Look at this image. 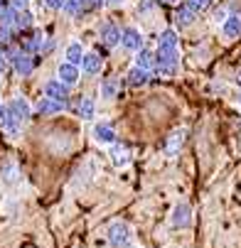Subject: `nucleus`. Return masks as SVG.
<instances>
[{"label":"nucleus","mask_w":241,"mask_h":248,"mask_svg":"<svg viewBox=\"0 0 241 248\" xmlns=\"http://www.w3.org/2000/svg\"><path fill=\"white\" fill-rule=\"evenodd\" d=\"M13 69L20 74V77H30L32 72H34V59H32V54L30 52H17L15 57H13Z\"/></svg>","instance_id":"11"},{"label":"nucleus","mask_w":241,"mask_h":248,"mask_svg":"<svg viewBox=\"0 0 241 248\" xmlns=\"http://www.w3.org/2000/svg\"><path fill=\"white\" fill-rule=\"evenodd\" d=\"M170 224L175 229H187L192 224V206L187 202L175 204V209H172V214H170Z\"/></svg>","instance_id":"5"},{"label":"nucleus","mask_w":241,"mask_h":248,"mask_svg":"<svg viewBox=\"0 0 241 248\" xmlns=\"http://www.w3.org/2000/svg\"><path fill=\"white\" fill-rule=\"evenodd\" d=\"M109 241L113 248H133V238H130V229L123 221H113L109 226Z\"/></svg>","instance_id":"1"},{"label":"nucleus","mask_w":241,"mask_h":248,"mask_svg":"<svg viewBox=\"0 0 241 248\" xmlns=\"http://www.w3.org/2000/svg\"><path fill=\"white\" fill-rule=\"evenodd\" d=\"M239 106H241V93H239Z\"/></svg>","instance_id":"36"},{"label":"nucleus","mask_w":241,"mask_h":248,"mask_svg":"<svg viewBox=\"0 0 241 248\" xmlns=\"http://www.w3.org/2000/svg\"><path fill=\"white\" fill-rule=\"evenodd\" d=\"M158 49L160 52H177V32L175 30H165L158 37Z\"/></svg>","instance_id":"17"},{"label":"nucleus","mask_w":241,"mask_h":248,"mask_svg":"<svg viewBox=\"0 0 241 248\" xmlns=\"http://www.w3.org/2000/svg\"><path fill=\"white\" fill-rule=\"evenodd\" d=\"M222 34L226 40H236L241 34V15H229L224 22H222Z\"/></svg>","instance_id":"16"},{"label":"nucleus","mask_w":241,"mask_h":248,"mask_svg":"<svg viewBox=\"0 0 241 248\" xmlns=\"http://www.w3.org/2000/svg\"><path fill=\"white\" fill-rule=\"evenodd\" d=\"M77 113H79V118H81V121H91V118L96 116V103H94V98L84 96V98L79 101V108H77Z\"/></svg>","instance_id":"22"},{"label":"nucleus","mask_w":241,"mask_h":248,"mask_svg":"<svg viewBox=\"0 0 241 248\" xmlns=\"http://www.w3.org/2000/svg\"><path fill=\"white\" fill-rule=\"evenodd\" d=\"M84 47L79 45V42H72L66 47V52H64V57H66V62H72V64H77V66H81V59H84Z\"/></svg>","instance_id":"24"},{"label":"nucleus","mask_w":241,"mask_h":248,"mask_svg":"<svg viewBox=\"0 0 241 248\" xmlns=\"http://www.w3.org/2000/svg\"><path fill=\"white\" fill-rule=\"evenodd\" d=\"M118 91H121V81L118 79H101V84H98V93H101V98L103 101H113L116 96H118Z\"/></svg>","instance_id":"14"},{"label":"nucleus","mask_w":241,"mask_h":248,"mask_svg":"<svg viewBox=\"0 0 241 248\" xmlns=\"http://www.w3.org/2000/svg\"><path fill=\"white\" fill-rule=\"evenodd\" d=\"M42 42H45V34H42V32H34L32 37L22 45V49L30 52V54H32V52H40V49H42Z\"/></svg>","instance_id":"25"},{"label":"nucleus","mask_w":241,"mask_h":248,"mask_svg":"<svg viewBox=\"0 0 241 248\" xmlns=\"http://www.w3.org/2000/svg\"><path fill=\"white\" fill-rule=\"evenodd\" d=\"M194 17H197V13H194L187 3L177 5V13H175V22H177V27H190V25L194 22Z\"/></svg>","instance_id":"20"},{"label":"nucleus","mask_w":241,"mask_h":248,"mask_svg":"<svg viewBox=\"0 0 241 248\" xmlns=\"http://www.w3.org/2000/svg\"><path fill=\"white\" fill-rule=\"evenodd\" d=\"M42 93H45V96H49V98H54V101H69V86H66V84H62L59 79L47 81V84L42 86Z\"/></svg>","instance_id":"10"},{"label":"nucleus","mask_w":241,"mask_h":248,"mask_svg":"<svg viewBox=\"0 0 241 248\" xmlns=\"http://www.w3.org/2000/svg\"><path fill=\"white\" fill-rule=\"evenodd\" d=\"M126 79H128L130 86H145L148 79H150V72H148V69H143V66H133Z\"/></svg>","instance_id":"21"},{"label":"nucleus","mask_w":241,"mask_h":248,"mask_svg":"<svg viewBox=\"0 0 241 248\" xmlns=\"http://www.w3.org/2000/svg\"><path fill=\"white\" fill-rule=\"evenodd\" d=\"M64 108H66V101H54L49 96L40 98L37 106H34V111H37L40 116H54V113H62Z\"/></svg>","instance_id":"9"},{"label":"nucleus","mask_w":241,"mask_h":248,"mask_svg":"<svg viewBox=\"0 0 241 248\" xmlns=\"http://www.w3.org/2000/svg\"><path fill=\"white\" fill-rule=\"evenodd\" d=\"M10 62H13V59H10V54H5L3 49H0V72H5Z\"/></svg>","instance_id":"29"},{"label":"nucleus","mask_w":241,"mask_h":248,"mask_svg":"<svg viewBox=\"0 0 241 248\" xmlns=\"http://www.w3.org/2000/svg\"><path fill=\"white\" fill-rule=\"evenodd\" d=\"M27 3H30V0H10V5L15 10H27Z\"/></svg>","instance_id":"30"},{"label":"nucleus","mask_w":241,"mask_h":248,"mask_svg":"<svg viewBox=\"0 0 241 248\" xmlns=\"http://www.w3.org/2000/svg\"><path fill=\"white\" fill-rule=\"evenodd\" d=\"M101 66H103V59L96 54V52H89V54H84V59H81V72L84 74H98L101 72Z\"/></svg>","instance_id":"18"},{"label":"nucleus","mask_w":241,"mask_h":248,"mask_svg":"<svg viewBox=\"0 0 241 248\" xmlns=\"http://www.w3.org/2000/svg\"><path fill=\"white\" fill-rule=\"evenodd\" d=\"M239 86H241V69H239Z\"/></svg>","instance_id":"35"},{"label":"nucleus","mask_w":241,"mask_h":248,"mask_svg":"<svg viewBox=\"0 0 241 248\" xmlns=\"http://www.w3.org/2000/svg\"><path fill=\"white\" fill-rule=\"evenodd\" d=\"M10 111H13L22 123H27V121L32 118V111H34V108L27 103V98H25V96H15V98L10 101Z\"/></svg>","instance_id":"13"},{"label":"nucleus","mask_w":241,"mask_h":248,"mask_svg":"<svg viewBox=\"0 0 241 248\" xmlns=\"http://www.w3.org/2000/svg\"><path fill=\"white\" fill-rule=\"evenodd\" d=\"M32 27V15L27 10H17V17H15V30H30Z\"/></svg>","instance_id":"26"},{"label":"nucleus","mask_w":241,"mask_h":248,"mask_svg":"<svg viewBox=\"0 0 241 248\" xmlns=\"http://www.w3.org/2000/svg\"><path fill=\"white\" fill-rule=\"evenodd\" d=\"M155 64H158V54L155 52H150L145 47L135 52V66H143V69H148V72H153Z\"/></svg>","instance_id":"19"},{"label":"nucleus","mask_w":241,"mask_h":248,"mask_svg":"<svg viewBox=\"0 0 241 248\" xmlns=\"http://www.w3.org/2000/svg\"><path fill=\"white\" fill-rule=\"evenodd\" d=\"M121 45H123V49H128V52L143 49V34L138 32L135 27H123V32H121Z\"/></svg>","instance_id":"6"},{"label":"nucleus","mask_w":241,"mask_h":248,"mask_svg":"<svg viewBox=\"0 0 241 248\" xmlns=\"http://www.w3.org/2000/svg\"><path fill=\"white\" fill-rule=\"evenodd\" d=\"M111 162L116 165V167H126L128 162H130V150H128V145H123V143H116L111 145Z\"/></svg>","instance_id":"15"},{"label":"nucleus","mask_w":241,"mask_h":248,"mask_svg":"<svg viewBox=\"0 0 241 248\" xmlns=\"http://www.w3.org/2000/svg\"><path fill=\"white\" fill-rule=\"evenodd\" d=\"M160 3H165V5H175V3H180V0H160Z\"/></svg>","instance_id":"33"},{"label":"nucleus","mask_w":241,"mask_h":248,"mask_svg":"<svg viewBox=\"0 0 241 248\" xmlns=\"http://www.w3.org/2000/svg\"><path fill=\"white\" fill-rule=\"evenodd\" d=\"M57 77H59L62 84H66L69 89H72V86L79 81V66L72 64V62H62V64L57 66Z\"/></svg>","instance_id":"7"},{"label":"nucleus","mask_w":241,"mask_h":248,"mask_svg":"<svg viewBox=\"0 0 241 248\" xmlns=\"http://www.w3.org/2000/svg\"><path fill=\"white\" fill-rule=\"evenodd\" d=\"M106 3H109V5H113V8H118V5H123V3H126V0H106Z\"/></svg>","instance_id":"32"},{"label":"nucleus","mask_w":241,"mask_h":248,"mask_svg":"<svg viewBox=\"0 0 241 248\" xmlns=\"http://www.w3.org/2000/svg\"><path fill=\"white\" fill-rule=\"evenodd\" d=\"M8 5H10V3H5V0H0V13H3V10H5Z\"/></svg>","instance_id":"34"},{"label":"nucleus","mask_w":241,"mask_h":248,"mask_svg":"<svg viewBox=\"0 0 241 248\" xmlns=\"http://www.w3.org/2000/svg\"><path fill=\"white\" fill-rule=\"evenodd\" d=\"M84 3H86L89 8H101L103 3H106V0H84Z\"/></svg>","instance_id":"31"},{"label":"nucleus","mask_w":241,"mask_h":248,"mask_svg":"<svg viewBox=\"0 0 241 248\" xmlns=\"http://www.w3.org/2000/svg\"><path fill=\"white\" fill-rule=\"evenodd\" d=\"M180 69V54L177 52H160L158 49V64H155V72L162 77H175Z\"/></svg>","instance_id":"2"},{"label":"nucleus","mask_w":241,"mask_h":248,"mask_svg":"<svg viewBox=\"0 0 241 248\" xmlns=\"http://www.w3.org/2000/svg\"><path fill=\"white\" fill-rule=\"evenodd\" d=\"M17 177H20V170H17L15 162H5L3 167H0V180H3L5 185H15Z\"/></svg>","instance_id":"23"},{"label":"nucleus","mask_w":241,"mask_h":248,"mask_svg":"<svg viewBox=\"0 0 241 248\" xmlns=\"http://www.w3.org/2000/svg\"><path fill=\"white\" fill-rule=\"evenodd\" d=\"M40 3H42L45 8H49V10H64L66 0H40Z\"/></svg>","instance_id":"27"},{"label":"nucleus","mask_w":241,"mask_h":248,"mask_svg":"<svg viewBox=\"0 0 241 248\" xmlns=\"http://www.w3.org/2000/svg\"><path fill=\"white\" fill-rule=\"evenodd\" d=\"M121 27L116 25V22H103L101 25V40H103V45L106 47H116V45H121Z\"/></svg>","instance_id":"12"},{"label":"nucleus","mask_w":241,"mask_h":248,"mask_svg":"<svg viewBox=\"0 0 241 248\" xmlns=\"http://www.w3.org/2000/svg\"><path fill=\"white\" fill-rule=\"evenodd\" d=\"M185 138H187V128H175L165 140V153L167 155H177L182 150V145H185Z\"/></svg>","instance_id":"8"},{"label":"nucleus","mask_w":241,"mask_h":248,"mask_svg":"<svg viewBox=\"0 0 241 248\" xmlns=\"http://www.w3.org/2000/svg\"><path fill=\"white\" fill-rule=\"evenodd\" d=\"M91 135H94V143H98V145H103V148H111L113 143H116V130H113V125L111 123H96L94 125V130H91Z\"/></svg>","instance_id":"4"},{"label":"nucleus","mask_w":241,"mask_h":248,"mask_svg":"<svg viewBox=\"0 0 241 248\" xmlns=\"http://www.w3.org/2000/svg\"><path fill=\"white\" fill-rule=\"evenodd\" d=\"M0 125H3V130H5L10 138H20L25 123L10 111V103H5V106H0Z\"/></svg>","instance_id":"3"},{"label":"nucleus","mask_w":241,"mask_h":248,"mask_svg":"<svg viewBox=\"0 0 241 248\" xmlns=\"http://www.w3.org/2000/svg\"><path fill=\"white\" fill-rule=\"evenodd\" d=\"M185 3H187V5H190L194 13H202L207 5H209V0H185Z\"/></svg>","instance_id":"28"}]
</instances>
